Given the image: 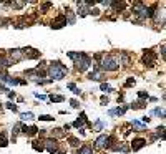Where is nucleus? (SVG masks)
<instances>
[{"mask_svg": "<svg viewBox=\"0 0 166 154\" xmlns=\"http://www.w3.org/2000/svg\"><path fill=\"white\" fill-rule=\"evenodd\" d=\"M68 56L75 61V67L78 71H87L91 65V58L85 53H75V51H68Z\"/></svg>", "mask_w": 166, "mask_h": 154, "instance_id": "f257e3e1", "label": "nucleus"}, {"mask_svg": "<svg viewBox=\"0 0 166 154\" xmlns=\"http://www.w3.org/2000/svg\"><path fill=\"white\" fill-rule=\"evenodd\" d=\"M68 73V68L65 67V65H62L60 61H52L48 65V75L52 80H63L65 78V75Z\"/></svg>", "mask_w": 166, "mask_h": 154, "instance_id": "f03ea898", "label": "nucleus"}, {"mask_svg": "<svg viewBox=\"0 0 166 154\" xmlns=\"http://www.w3.org/2000/svg\"><path fill=\"white\" fill-rule=\"evenodd\" d=\"M120 56L118 55H105L101 60V70L105 71H116L120 68Z\"/></svg>", "mask_w": 166, "mask_h": 154, "instance_id": "7ed1b4c3", "label": "nucleus"}, {"mask_svg": "<svg viewBox=\"0 0 166 154\" xmlns=\"http://www.w3.org/2000/svg\"><path fill=\"white\" fill-rule=\"evenodd\" d=\"M133 13L138 15L140 18H148L153 15V9H151V7H146L143 2H135V4H133Z\"/></svg>", "mask_w": 166, "mask_h": 154, "instance_id": "20e7f679", "label": "nucleus"}, {"mask_svg": "<svg viewBox=\"0 0 166 154\" xmlns=\"http://www.w3.org/2000/svg\"><path fill=\"white\" fill-rule=\"evenodd\" d=\"M154 60H156V53L151 50L145 51V55H143V63H145V67L148 68H153L154 67Z\"/></svg>", "mask_w": 166, "mask_h": 154, "instance_id": "39448f33", "label": "nucleus"}, {"mask_svg": "<svg viewBox=\"0 0 166 154\" xmlns=\"http://www.w3.org/2000/svg\"><path fill=\"white\" fill-rule=\"evenodd\" d=\"M8 58L12 60L13 63L22 61V60L25 58V56H23V50H20V48H13V50H8Z\"/></svg>", "mask_w": 166, "mask_h": 154, "instance_id": "423d86ee", "label": "nucleus"}, {"mask_svg": "<svg viewBox=\"0 0 166 154\" xmlns=\"http://www.w3.org/2000/svg\"><path fill=\"white\" fill-rule=\"evenodd\" d=\"M43 147H45L50 154H55L58 151V141H55V139L48 137V139H45V141H43Z\"/></svg>", "mask_w": 166, "mask_h": 154, "instance_id": "0eeeda50", "label": "nucleus"}, {"mask_svg": "<svg viewBox=\"0 0 166 154\" xmlns=\"http://www.w3.org/2000/svg\"><path fill=\"white\" fill-rule=\"evenodd\" d=\"M66 23H68V22H66V15H58V17L52 22V28H62Z\"/></svg>", "mask_w": 166, "mask_h": 154, "instance_id": "6e6552de", "label": "nucleus"}, {"mask_svg": "<svg viewBox=\"0 0 166 154\" xmlns=\"http://www.w3.org/2000/svg\"><path fill=\"white\" fill-rule=\"evenodd\" d=\"M146 146V139H143V137H135L131 141V149L133 151H140L141 147H145Z\"/></svg>", "mask_w": 166, "mask_h": 154, "instance_id": "1a4fd4ad", "label": "nucleus"}, {"mask_svg": "<svg viewBox=\"0 0 166 154\" xmlns=\"http://www.w3.org/2000/svg\"><path fill=\"white\" fill-rule=\"evenodd\" d=\"M23 56L28 60H37L40 58V51L38 50H33V48H25L23 50Z\"/></svg>", "mask_w": 166, "mask_h": 154, "instance_id": "9d476101", "label": "nucleus"}, {"mask_svg": "<svg viewBox=\"0 0 166 154\" xmlns=\"http://www.w3.org/2000/svg\"><path fill=\"white\" fill-rule=\"evenodd\" d=\"M90 7H88L87 2H78V15H82V17H85V15H88L90 13Z\"/></svg>", "mask_w": 166, "mask_h": 154, "instance_id": "9b49d317", "label": "nucleus"}, {"mask_svg": "<svg viewBox=\"0 0 166 154\" xmlns=\"http://www.w3.org/2000/svg\"><path fill=\"white\" fill-rule=\"evenodd\" d=\"M85 123H87V114H85V113H80V118L73 123V128H76V129H83Z\"/></svg>", "mask_w": 166, "mask_h": 154, "instance_id": "f8f14e48", "label": "nucleus"}, {"mask_svg": "<svg viewBox=\"0 0 166 154\" xmlns=\"http://www.w3.org/2000/svg\"><path fill=\"white\" fill-rule=\"evenodd\" d=\"M106 139H108L106 134H100V136L96 137V141H95L96 147H105V146H106Z\"/></svg>", "mask_w": 166, "mask_h": 154, "instance_id": "ddd939ff", "label": "nucleus"}, {"mask_svg": "<svg viewBox=\"0 0 166 154\" xmlns=\"http://www.w3.org/2000/svg\"><path fill=\"white\" fill-rule=\"evenodd\" d=\"M75 154H93L91 146H80V151H76Z\"/></svg>", "mask_w": 166, "mask_h": 154, "instance_id": "4468645a", "label": "nucleus"}, {"mask_svg": "<svg viewBox=\"0 0 166 154\" xmlns=\"http://www.w3.org/2000/svg\"><path fill=\"white\" fill-rule=\"evenodd\" d=\"M52 139H55V141H57V139H60V137H63L65 136V133H63V129H60V128H57V129H53V133H52Z\"/></svg>", "mask_w": 166, "mask_h": 154, "instance_id": "2eb2a0df", "label": "nucleus"}, {"mask_svg": "<svg viewBox=\"0 0 166 154\" xmlns=\"http://www.w3.org/2000/svg\"><path fill=\"white\" fill-rule=\"evenodd\" d=\"M110 7H113L115 9V12H118V10H123L124 7H126V4L124 2H111V5Z\"/></svg>", "mask_w": 166, "mask_h": 154, "instance_id": "dca6fc26", "label": "nucleus"}, {"mask_svg": "<svg viewBox=\"0 0 166 154\" xmlns=\"http://www.w3.org/2000/svg\"><path fill=\"white\" fill-rule=\"evenodd\" d=\"M7 146H8L7 133H0V147H7Z\"/></svg>", "mask_w": 166, "mask_h": 154, "instance_id": "f3484780", "label": "nucleus"}, {"mask_svg": "<svg viewBox=\"0 0 166 154\" xmlns=\"http://www.w3.org/2000/svg\"><path fill=\"white\" fill-rule=\"evenodd\" d=\"M126 106H124V108H116V109H111V111H110V114H111V116H115V114H118V116H121V114H124V111H126Z\"/></svg>", "mask_w": 166, "mask_h": 154, "instance_id": "a211bd4d", "label": "nucleus"}, {"mask_svg": "<svg viewBox=\"0 0 166 154\" xmlns=\"http://www.w3.org/2000/svg\"><path fill=\"white\" fill-rule=\"evenodd\" d=\"M68 142H70L71 147H80V146H82L80 139H76V137H68Z\"/></svg>", "mask_w": 166, "mask_h": 154, "instance_id": "6ab92c4d", "label": "nucleus"}, {"mask_svg": "<svg viewBox=\"0 0 166 154\" xmlns=\"http://www.w3.org/2000/svg\"><path fill=\"white\" fill-rule=\"evenodd\" d=\"M131 108L133 109H143V108H146V103H143V101H135V103L131 104Z\"/></svg>", "mask_w": 166, "mask_h": 154, "instance_id": "aec40b11", "label": "nucleus"}, {"mask_svg": "<svg viewBox=\"0 0 166 154\" xmlns=\"http://www.w3.org/2000/svg\"><path fill=\"white\" fill-rule=\"evenodd\" d=\"M65 100L62 95H52L50 96V101H53V103H62V101Z\"/></svg>", "mask_w": 166, "mask_h": 154, "instance_id": "412c9836", "label": "nucleus"}, {"mask_svg": "<svg viewBox=\"0 0 166 154\" xmlns=\"http://www.w3.org/2000/svg\"><path fill=\"white\" fill-rule=\"evenodd\" d=\"M32 144H33V149H35V151H43V149H45V147H43V142H42V141H33Z\"/></svg>", "mask_w": 166, "mask_h": 154, "instance_id": "4be33fe9", "label": "nucleus"}, {"mask_svg": "<svg viewBox=\"0 0 166 154\" xmlns=\"http://www.w3.org/2000/svg\"><path fill=\"white\" fill-rule=\"evenodd\" d=\"M20 118H22L23 121H32L35 116H33V113H22V114H20Z\"/></svg>", "mask_w": 166, "mask_h": 154, "instance_id": "5701e85b", "label": "nucleus"}, {"mask_svg": "<svg viewBox=\"0 0 166 154\" xmlns=\"http://www.w3.org/2000/svg\"><path fill=\"white\" fill-rule=\"evenodd\" d=\"M37 133H38V128H37V126H30L28 131H27V136H35Z\"/></svg>", "mask_w": 166, "mask_h": 154, "instance_id": "b1692460", "label": "nucleus"}, {"mask_svg": "<svg viewBox=\"0 0 166 154\" xmlns=\"http://www.w3.org/2000/svg\"><path fill=\"white\" fill-rule=\"evenodd\" d=\"M68 88H70V90L75 93V95H80V90L76 88V85H75V83H68Z\"/></svg>", "mask_w": 166, "mask_h": 154, "instance_id": "393cba45", "label": "nucleus"}, {"mask_svg": "<svg viewBox=\"0 0 166 154\" xmlns=\"http://www.w3.org/2000/svg\"><path fill=\"white\" fill-rule=\"evenodd\" d=\"M20 128H22V124H15V126H13V141H15L17 134L20 133Z\"/></svg>", "mask_w": 166, "mask_h": 154, "instance_id": "a878e982", "label": "nucleus"}, {"mask_svg": "<svg viewBox=\"0 0 166 154\" xmlns=\"http://www.w3.org/2000/svg\"><path fill=\"white\" fill-rule=\"evenodd\" d=\"M100 88H101V91H105V93H110V91H111V88L108 86L106 83H101V85H100Z\"/></svg>", "mask_w": 166, "mask_h": 154, "instance_id": "bb28decb", "label": "nucleus"}, {"mask_svg": "<svg viewBox=\"0 0 166 154\" xmlns=\"http://www.w3.org/2000/svg\"><path fill=\"white\" fill-rule=\"evenodd\" d=\"M93 129H95V131H101V129H103V123H101V121H96Z\"/></svg>", "mask_w": 166, "mask_h": 154, "instance_id": "cd10ccee", "label": "nucleus"}, {"mask_svg": "<svg viewBox=\"0 0 166 154\" xmlns=\"http://www.w3.org/2000/svg\"><path fill=\"white\" fill-rule=\"evenodd\" d=\"M163 131H165V126H159V128L156 129V134H158L159 137H161V139L165 137V133H163Z\"/></svg>", "mask_w": 166, "mask_h": 154, "instance_id": "c85d7f7f", "label": "nucleus"}, {"mask_svg": "<svg viewBox=\"0 0 166 154\" xmlns=\"http://www.w3.org/2000/svg\"><path fill=\"white\" fill-rule=\"evenodd\" d=\"M131 124L135 126L136 129H143V128H145V124H143V123H140V121H133Z\"/></svg>", "mask_w": 166, "mask_h": 154, "instance_id": "c756f323", "label": "nucleus"}, {"mask_svg": "<svg viewBox=\"0 0 166 154\" xmlns=\"http://www.w3.org/2000/svg\"><path fill=\"white\" fill-rule=\"evenodd\" d=\"M138 98H140V101L141 100H148V93H146V91H140V93H138Z\"/></svg>", "mask_w": 166, "mask_h": 154, "instance_id": "7c9ffc66", "label": "nucleus"}, {"mask_svg": "<svg viewBox=\"0 0 166 154\" xmlns=\"http://www.w3.org/2000/svg\"><path fill=\"white\" fill-rule=\"evenodd\" d=\"M50 7H52V4H50V2H47V4H43V5H42V7H40V10H42V12H43V13H45L47 10L50 9Z\"/></svg>", "mask_w": 166, "mask_h": 154, "instance_id": "2f4dec72", "label": "nucleus"}, {"mask_svg": "<svg viewBox=\"0 0 166 154\" xmlns=\"http://www.w3.org/2000/svg\"><path fill=\"white\" fill-rule=\"evenodd\" d=\"M38 119H40V121H52L53 118L50 116V114H42V116L38 118Z\"/></svg>", "mask_w": 166, "mask_h": 154, "instance_id": "473e14b6", "label": "nucleus"}, {"mask_svg": "<svg viewBox=\"0 0 166 154\" xmlns=\"http://www.w3.org/2000/svg\"><path fill=\"white\" fill-rule=\"evenodd\" d=\"M153 113H154V114H156V116H161V118H165V111H163V109H159V108H156Z\"/></svg>", "mask_w": 166, "mask_h": 154, "instance_id": "72a5a7b5", "label": "nucleus"}, {"mask_svg": "<svg viewBox=\"0 0 166 154\" xmlns=\"http://www.w3.org/2000/svg\"><path fill=\"white\" fill-rule=\"evenodd\" d=\"M133 85H135V78H128L126 80V83H124V86L130 88V86H133Z\"/></svg>", "mask_w": 166, "mask_h": 154, "instance_id": "f704fd0d", "label": "nucleus"}, {"mask_svg": "<svg viewBox=\"0 0 166 154\" xmlns=\"http://www.w3.org/2000/svg\"><path fill=\"white\" fill-rule=\"evenodd\" d=\"M7 108H8V109H13V111H17V106H15V104H12V103H7Z\"/></svg>", "mask_w": 166, "mask_h": 154, "instance_id": "c9c22d12", "label": "nucleus"}, {"mask_svg": "<svg viewBox=\"0 0 166 154\" xmlns=\"http://www.w3.org/2000/svg\"><path fill=\"white\" fill-rule=\"evenodd\" d=\"M70 103H71V106H73V108H78V106H80V104H78V101H76V100H71Z\"/></svg>", "mask_w": 166, "mask_h": 154, "instance_id": "e433bc0d", "label": "nucleus"}, {"mask_svg": "<svg viewBox=\"0 0 166 154\" xmlns=\"http://www.w3.org/2000/svg\"><path fill=\"white\" fill-rule=\"evenodd\" d=\"M100 101H101V104H106L108 103V98H106V96H101V100H100Z\"/></svg>", "mask_w": 166, "mask_h": 154, "instance_id": "4c0bfd02", "label": "nucleus"}, {"mask_svg": "<svg viewBox=\"0 0 166 154\" xmlns=\"http://www.w3.org/2000/svg\"><path fill=\"white\" fill-rule=\"evenodd\" d=\"M90 13H91V15H98V13H100V10H96V9H91V10H90Z\"/></svg>", "mask_w": 166, "mask_h": 154, "instance_id": "58836bf2", "label": "nucleus"}, {"mask_svg": "<svg viewBox=\"0 0 166 154\" xmlns=\"http://www.w3.org/2000/svg\"><path fill=\"white\" fill-rule=\"evenodd\" d=\"M8 98H15V93H13V91H8Z\"/></svg>", "mask_w": 166, "mask_h": 154, "instance_id": "ea45409f", "label": "nucleus"}]
</instances>
